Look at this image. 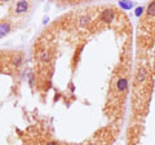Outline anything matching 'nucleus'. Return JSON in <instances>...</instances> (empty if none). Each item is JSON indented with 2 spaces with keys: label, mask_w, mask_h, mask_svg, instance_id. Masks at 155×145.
<instances>
[{
  "label": "nucleus",
  "mask_w": 155,
  "mask_h": 145,
  "mask_svg": "<svg viewBox=\"0 0 155 145\" xmlns=\"http://www.w3.org/2000/svg\"><path fill=\"white\" fill-rule=\"evenodd\" d=\"M27 3L26 1H19L16 4V10H17V13H23V12H26L27 10Z\"/></svg>",
  "instance_id": "1"
},
{
  "label": "nucleus",
  "mask_w": 155,
  "mask_h": 145,
  "mask_svg": "<svg viewBox=\"0 0 155 145\" xmlns=\"http://www.w3.org/2000/svg\"><path fill=\"white\" fill-rule=\"evenodd\" d=\"M9 30V26L8 25H5V23H3V25H0V38H1L3 35H5V32Z\"/></svg>",
  "instance_id": "2"
}]
</instances>
